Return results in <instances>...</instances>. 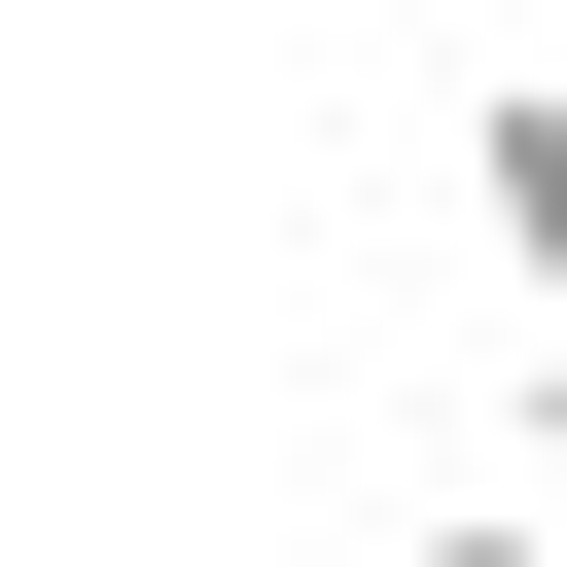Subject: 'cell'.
I'll return each instance as SVG.
<instances>
[{"label": "cell", "instance_id": "1", "mask_svg": "<svg viewBox=\"0 0 567 567\" xmlns=\"http://www.w3.org/2000/svg\"><path fill=\"white\" fill-rule=\"evenodd\" d=\"M461 177H496V248L567 284V71H496V142H461Z\"/></svg>", "mask_w": 567, "mask_h": 567}, {"label": "cell", "instance_id": "3", "mask_svg": "<svg viewBox=\"0 0 567 567\" xmlns=\"http://www.w3.org/2000/svg\"><path fill=\"white\" fill-rule=\"evenodd\" d=\"M496 461H532V496H567V319H532V354H496Z\"/></svg>", "mask_w": 567, "mask_h": 567}, {"label": "cell", "instance_id": "2", "mask_svg": "<svg viewBox=\"0 0 567 567\" xmlns=\"http://www.w3.org/2000/svg\"><path fill=\"white\" fill-rule=\"evenodd\" d=\"M390 567H567V496H425V532H390Z\"/></svg>", "mask_w": 567, "mask_h": 567}]
</instances>
